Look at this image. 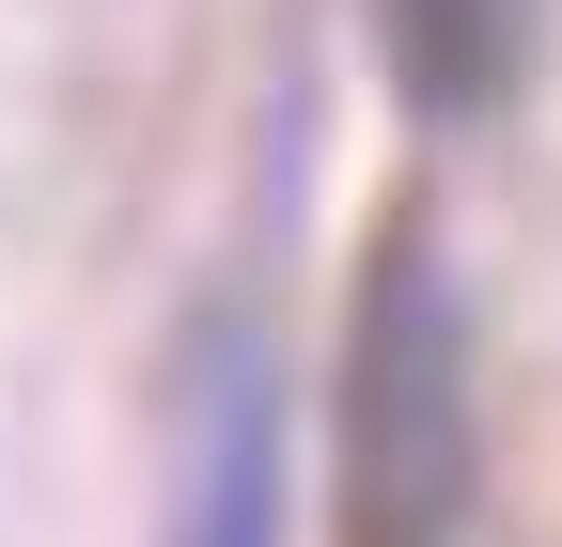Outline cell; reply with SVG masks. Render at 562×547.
<instances>
[{"label": "cell", "instance_id": "6da1fadb", "mask_svg": "<svg viewBox=\"0 0 562 547\" xmlns=\"http://www.w3.org/2000/svg\"><path fill=\"white\" fill-rule=\"evenodd\" d=\"M484 516V406H469V313L438 235H375L360 328H344V547H469Z\"/></svg>", "mask_w": 562, "mask_h": 547}, {"label": "cell", "instance_id": "7a4b0ae2", "mask_svg": "<svg viewBox=\"0 0 562 547\" xmlns=\"http://www.w3.org/2000/svg\"><path fill=\"white\" fill-rule=\"evenodd\" d=\"M172 547H281V376L250 345H203L188 406V532Z\"/></svg>", "mask_w": 562, "mask_h": 547}, {"label": "cell", "instance_id": "3957f363", "mask_svg": "<svg viewBox=\"0 0 562 547\" xmlns=\"http://www.w3.org/2000/svg\"><path fill=\"white\" fill-rule=\"evenodd\" d=\"M375 32L406 47L422 94H501L531 47V0H375Z\"/></svg>", "mask_w": 562, "mask_h": 547}]
</instances>
